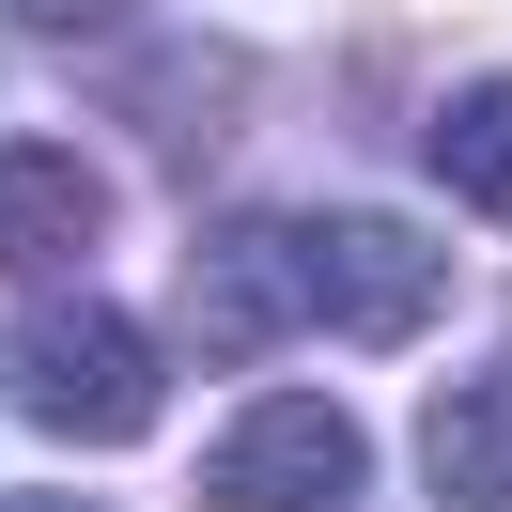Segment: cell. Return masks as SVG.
<instances>
[{
  "mask_svg": "<svg viewBox=\"0 0 512 512\" xmlns=\"http://www.w3.org/2000/svg\"><path fill=\"white\" fill-rule=\"evenodd\" d=\"M0 373H16V404H32L47 435H94V450L156 435V404H171L156 342H140L109 295H32V311H16V342H0Z\"/></svg>",
  "mask_w": 512,
  "mask_h": 512,
  "instance_id": "cell-1",
  "label": "cell"
},
{
  "mask_svg": "<svg viewBox=\"0 0 512 512\" xmlns=\"http://www.w3.org/2000/svg\"><path fill=\"white\" fill-rule=\"evenodd\" d=\"M357 419L311 404V388H280V404H249L218 450H202V512H342L357 497Z\"/></svg>",
  "mask_w": 512,
  "mask_h": 512,
  "instance_id": "cell-2",
  "label": "cell"
},
{
  "mask_svg": "<svg viewBox=\"0 0 512 512\" xmlns=\"http://www.w3.org/2000/svg\"><path fill=\"white\" fill-rule=\"evenodd\" d=\"M280 326H311V218H218L187 249V342L264 357Z\"/></svg>",
  "mask_w": 512,
  "mask_h": 512,
  "instance_id": "cell-3",
  "label": "cell"
},
{
  "mask_svg": "<svg viewBox=\"0 0 512 512\" xmlns=\"http://www.w3.org/2000/svg\"><path fill=\"white\" fill-rule=\"evenodd\" d=\"M435 295H450V264H435V233H404V218H311V311L342 326V342H419L435 326Z\"/></svg>",
  "mask_w": 512,
  "mask_h": 512,
  "instance_id": "cell-4",
  "label": "cell"
},
{
  "mask_svg": "<svg viewBox=\"0 0 512 512\" xmlns=\"http://www.w3.org/2000/svg\"><path fill=\"white\" fill-rule=\"evenodd\" d=\"M109 233V187L78 140H0V280H63Z\"/></svg>",
  "mask_w": 512,
  "mask_h": 512,
  "instance_id": "cell-5",
  "label": "cell"
},
{
  "mask_svg": "<svg viewBox=\"0 0 512 512\" xmlns=\"http://www.w3.org/2000/svg\"><path fill=\"white\" fill-rule=\"evenodd\" d=\"M419 466H435L450 512H512V357H497V373H466L435 419H419Z\"/></svg>",
  "mask_w": 512,
  "mask_h": 512,
  "instance_id": "cell-6",
  "label": "cell"
},
{
  "mask_svg": "<svg viewBox=\"0 0 512 512\" xmlns=\"http://www.w3.org/2000/svg\"><path fill=\"white\" fill-rule=\"evenodd\" d=\"M435 187L481 202V218H512V78H466L435 109Z\"/></svg>",
  "mask_w": 512,
  "mask_h": 512,
  "instance_id": "cell-7",
  "label": "cell"
},
{
  "mask_svg": "<svg viewBox=\"0 0 512 512\" xmlns=\"http://www.w3.org/2000/svg\"><path fill=\"white\" fill-rule=\"evenodd\" d=\"M16 16H32V32H109L125 0H16Z\"/></svg>",
  "mask_w": 512,
  "mask_h": 512,
  "instance_id": "cell-8",
  "label": "cell"
},
{
  "mask_svg": "<svg viewBox=\"0 0 512 512\" xmlns=\"http://www.w3.org/2000/svg\"><path fill=\"white\" fill-rule=\"evenodd\" d=\"M0 512H94V497H0Z\"/></svg>",
  "mask_w": 512,
  "mask_h": 512,
  "instance_id": "cell-9",
  "label": "cell"
}]
</instances>
